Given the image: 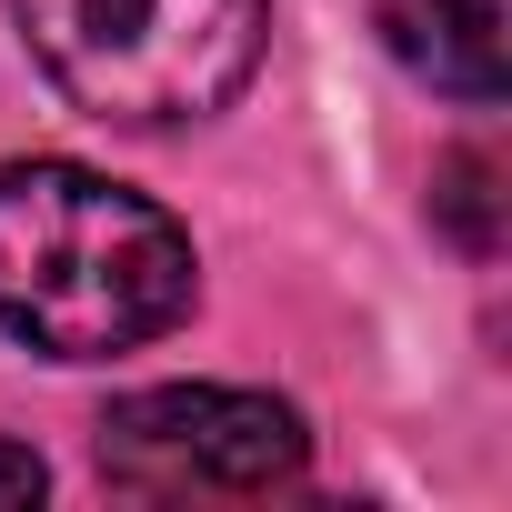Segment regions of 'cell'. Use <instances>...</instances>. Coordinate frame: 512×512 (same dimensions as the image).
Returning a JSON list of instances; mask_svg holds the SVG:
<instances>
[{"label": "cell", "instance_id": "cell-1", "mask_svg": "<svg viewBox=\"0 0 512 512\" xmlns=\"http://www.w3.org/2000/svg\"><path fill=\"white\" fill-rule=\"evenodd\" d=\"M201 292L191 231L111 171L0 161V332L51 362L161 342Z\"/></svg>", "mask_w": 512, "mask_h": 512}, {"label": "cell", "instance_id": "cell-2", "mask_svg": "<svg viewBox=\"0 0 512 512\" xmlns=\"http://www.w3.org/2000/svg\"><path fill=\"white\" fill-rule=\"evenodd\" d=\"M41 81L111 131L211 121L272 41V0H11Z\"/></svg>", "mask_w": 512, "mask_h": 512}, {"label": "cell", "instance_id": "cell-3", "mask_svg": "<svg viewBox=\"0 0 512 512\" xmlns=\"http://www.w3.org/2000/svg\"><path fill=\"white\" fill-rule=\"evenodd\" d=\"M312 452L302 412L241 382H161L101 412V472L121 492H272Z\"/></svg>", "mask_w": 512, "mask_h": 512}, {"label": "cell", "instance_id": "cell-4", "mask_svg": "<svg viewBox=\"0 0 512 512\" xmlns=\"http://www.w3.org/2000/svg\"><path fill=\"white\" fill-rule=\"evenodd\" d=\"M382 41L412 81H432L442 101L492 111L512 91V0H382Z\"/></svg>", "mask_w": 512, "mask_h": 512}, {"label": "cell", "instance_id": "cell-5", "mask_svg": "<svg viewBox=\"0 0 512 512\" xmlns=\"http://www.w3.org/2000/svg\"><path fill=\"white\" fill-rule=\"evenodd\" d=\"M432 221L462 241V251H502V161L492 151H452L432 171Z\"/></svg>", "mask_w": 512, "mask_h": 512}, {"label": "cell", "instance_id": "cell-6", "mask_svg": "<svg viewBox=\"0 0 512 512\" xmlns=\"http://www.w3.org/2000/svg\"><path fill=\"white\" fill-rule=\"evenodd\" d=\"M41 492H51L41 452H21V442H0V512H21V502H41Z\"/></svg>", "mask_w": 512, "mask_h": 512}]
</instances>
